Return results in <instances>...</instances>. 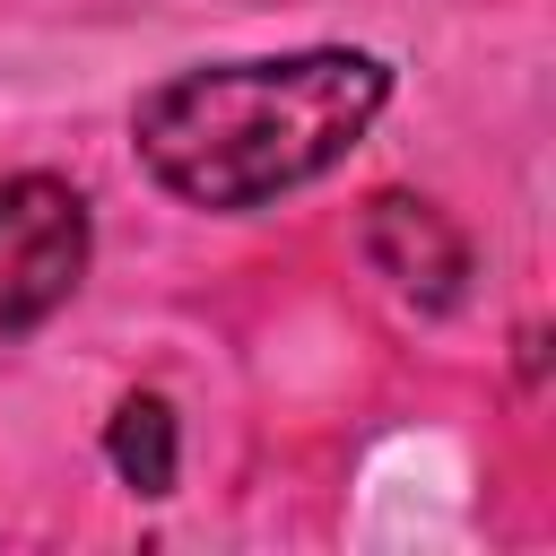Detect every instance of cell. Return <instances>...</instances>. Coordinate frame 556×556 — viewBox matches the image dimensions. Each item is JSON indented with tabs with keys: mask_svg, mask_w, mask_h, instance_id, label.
I'll return each mask as SVG.
<instances>
[{
	"mask_svg": "<svg viewBox=\"0 0 556 556\" xmlns=\"http://www.w3.org/2000/svg\"><path fill=\"white\" fill-rule=\"evenodd\" d=\"M391 70L374 52H287L217 61L139 96V156L191 208H261L321 182L382 113Z\"/></svg>",
	"mask_w": 556,
	"mask_h": 556,
	"instance_id": "obj_1",
	"label": "cell"
},
{
	"mask_svg": "<svg viewBox=\"0 0 556 556\" xmlns=\"http://www.w3.org/2000/svg\"><path fill=\"white\" fill-rule=\"evenodd\" d=\"M87 200L61 182V174H17L0 182V339L52 321L78 278H87Z\"/></svg>",
	"mask_w": 556,
	"mask_h": 556,
	"instance_id": "obj_2",
	"label": "cell"
},
{
	"mask_svg": "<svg viewBox=\"0 0 556 556\" xmlns=\"http://www.w3.org/2000/svg\"><path fill=\"white\" fill-rule=\"evenodd\" d=\"M365 261H374L408 304H426V313L460 304V278H469L460 226H452L434 200H408V191H382V200L365 208Z\"/></svg>",
	"mask_w": 556,
	"mask_h": 556,
	"instance_id": "obj_3",
	"label": "cell"
},
{
	"mask_svg": "<svg viewBox=\"0 0 556 556\" xmlns=\"http://www.w3.org/2000/svg\"><path fill=\"white\" fill-rule=\"evenodd\" d=\"M104 452H113V469H122L130 495H174V408H165L156 391H130V400L113 408Z\"/></svg>",
	"mask_w": 556,
	"mask_h": 556,
	"instance_id": "obj_4",
	"label": "cell"
}]
</instances>
